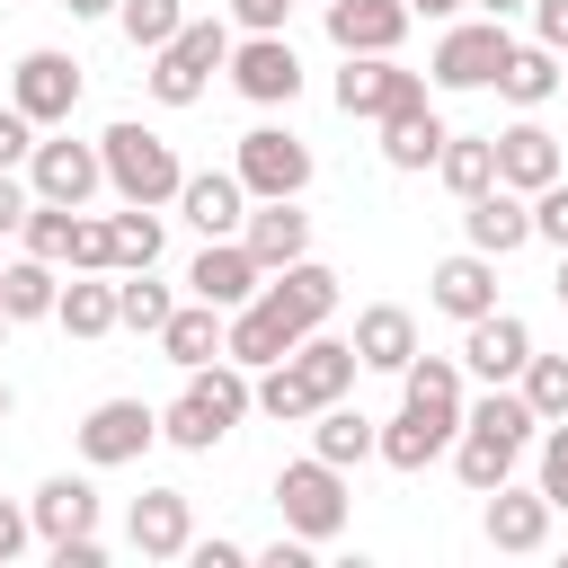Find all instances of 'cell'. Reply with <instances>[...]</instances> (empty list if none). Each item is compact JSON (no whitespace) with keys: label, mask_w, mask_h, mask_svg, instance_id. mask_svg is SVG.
Listing matches in <instances>:
<instances>
[{"label":"cell","mask_w":568,"mask_h":568,"mask_svg":"<svg viewBox=\"0 0 568 568\" xmlns=\"http://www.w3.org/2000/svg\"><path fill=\"white\" fill-rule=\"evenodd\" d=\"M240 417H248V364L213 355V364H195V373H186V390L160 408V435H169L178 453H213Z\"/></svg>","instance_id":"obj_1"},{"label":"cell","mask_w":568,"mask_h":568,"mask_svg":"<svg viewBox=\"0 0 568 568\" xmlns=\"http://www.w3.org/2000/svg\"><path fill=\"white\" fill-rule=\"evenodd\" d=\"M98 160H106V186H115L124 204H178L186 160H178V142H169V133H151L142 115L106 124V133H98Z\"/></svg>","instance_id":"obj_2"},{"label":"cell","mask_w":568,"mask_h":568,"mask_svg":"<svg viewBox=\"0 0 568 568\" xmlns=\"http://www.w3.org/2000/svg\"><path fill=\"white\" fill-rule=\"evenodd\" d=\"M275 515H284V532H302L311 550L337 541V532H346V470L320 462V453L284 462V470H275Z\"/></svg>","instance_id":"obj_3"},{"label":"cell","mask_w":568,"mask_h":568,"mask_svg":"<svg viewBox=\"0 0 568 568\" xmlns=\"http://www.w3.org/2000/svg\"><path fill=\"white\" fill-rule=\"evenodd\" d=\"M222 62H231V27H222V18H186V27L151 53V98H160V106H195Z\"/></svg>","instance_id":"obj_4"},{"label":"cell","mask_w":568,"mask_h":568,"mask_svg":"<svg viewBox=\"0 0 568 568\" xmlns=\"http://www.w3.org/2000/svg\"><path fill=\"white\" fill-rule=\"evenodd\" d=\"M506 53H515L506 18H453V27L435 36V53H426V80H435V89H488Z\"/></svg>","instance_id":"obj_5"},{"label":"cell","mask_w":568,"mask_h":568,"mask_svg":"<svg viewBox=\"0 0 568 568\" xmlns=\"http://www.w3.org/2000/svg\"><path fill=\"white\" fill-rule=\"evenodd\" d=\"M231 178L248 186V204H266V195H302V186H311V142H302L293 124H248Z\"/></svg>","instance_id":"obj_6"},{"label":"cell","mask_w":568,"mask_h":568,"mask_svg":"<svg viewBox=\"0 0 568 568\" xmlns=\"http://www.w3.org/2000/svg\"><path fill=\"white\" fill-rule=\"evenodd\" d=\"M106 186V160H98V142H71V133H36V151H27V195L36 204H89Z\"/></svg>","instance_id":"obj_7"},{"label":"cell","mask_w":568,"mask_h":568,"mask_svg":"<svg viewBox=\"0 0 568 568\" xmlns=\"http://www.w3.org/2000/svg\"><path fill=\"white\" fill-rule=\"evenodd\" d=\"M9 106H18L36 133H44V124H71V106H80V62L53 53V44L18 53V62H9Z\"/></svg>","instance_id":"obj_8"},{"label":"cell","mask_w":568,"mask_h":568,"mask_svg":"<svg viewBox=\"0 0 568 568\" xmlns=\"http://www.w3.org/2000/svg\"><path fill=\"white\" fill-rule=\"evenodd\" d=\"M160 444V408L151 399H98L89 417H80V462L89 470H124V462H142Z\"/></svg>","instance_id":"obj_9"},{"label":"cell","mask_w":568,"mask_h":568,"mask_svg":"<svg viewBox=\"0 0 568 568\" xmlns=\"http://www.w3.org/2000/svg\"><path fill=\"white\" fill-rule=\"evenodd\" d=\"M408 98H426V71H408L399 53H346V71H337V115L382 124V115L408 106Z\"/></svg>","instance_id":"obj_10"},{"label":"cell","mask_w":568,"mask_h":568,"mask_svg":"<svg viewBox=\"0 0 568 568\" xmlns=\"http://www.w3.org/2000/svg\"><path fill=\"white\" fill-rule=\"evenodd\" d=\"M302 337H311V328H302L266 284H257L240 311H222V355H231V364H248V373H257V364H275V355H293Z\"/></svg>","instance_id":"obj_11"},{"label":"cell","mask_w":568,"mask_h":568,"mask_svg":"<svg viewBox=\"0 0 568 568\" xmlns=\"http://www.w3.org/2000/svg\"><path fill=\"white\" fill-rule=\"evenodd\" d=\"M222 71H231V89H240L248 106H293V98H302V53H293V36H240Z\"/></svg>","instance_id":"obj_12"},{"label":"cell","mask_w":568,"mask_h":568,"mask_svg":"<svg viewBox=\"0 0 568 568\" xmlns=\"http://www.w3.org/2000/svg\"><path fill=\"white\" fill-rule=\"evenodd\" d=\"M124 541H133L142 559H186V541H195V497H186V488H142L133 515H124Z\"/></svg>","instance_id":"obj_13"},{"label":"cell","mask_w":568,"mask_h":568,"mask_svg":"<svg viewBox=\"0 0 568 568\" xmlns=\"http://www.w3.org/2000/svg\"><path fill=\"white\" fill-rule=\"evenodd\" d=\"M550 515H559V506H550L541 488L497 479V488H488V506H479V532H488V550H515V559H524V550H541V541H550Z\"/></svg>","instance_id":"obj_14"},{"label":"cell","mask_w":568,"mask_h":568,"mask_svg":"<svg viewBox=\"0 0 568 568\" xmlns=\"http://www.w3.org/2000/svg\"><path fill=\"white\" fill-rule=\"evenodd\" d=\"M328 9V44L337 53H399L408 44V0H320Z\"/></svg>","instance_id":"obj_15"},{"label":"cell","mask_w":568,"mask_h":568,"mask_svg":"<svg viewBox=\"0 0 568 568\" xmlns=\"http://www.w3.org/2000/svg\"><path fill=\"white\" fill-rule=\"evenodd\" d=\"M462 240H470L479 257H515V248L532 240V195H515V186H479V195L462 204Z\"/></svg>","instance_id":"obj_16"},{"label":"cell","mask_w":568,"mask_h":568,"mask_svg":"<svg viewBox=\"0 0 568 568\" xmlns=\"http://www.w3.org/2000/svg\"><path fill=\"white\" fill-rule=\"evenodd\" d=\"M257 284H266V266L248 257V240H240V231H231V240H204V257L186 266V293H195V302H213V311H240Z\"/></svg>","instance_id":"obj_17"},{"label":"cell","mask_w":568,"mask_h":568,"mask_svg":"<svg viewBox=\"0 0 568 568\" xmlns=\"http://www.w3.org/2000/svg\"><path fill=\"white\" fill-rule=\"evenodd\" d=\"M524 355H532V328H524L515 311H479V320H462V373H479V382H515Z\"/></svg>","instance_id":"obj_18"},{"label":"cell","mask_w":568,"mask_h":568,"mask_svg":"<svg viewBox=\"0 0 568 568\" xmlns=\"http://www.w3.org/2000/svg\"><path fill=\"white\" fill-rule=\"evenodd\" d=\"M240 240H248V257H257L266 275L293 266V257H311V213H302V195H266V204H248Z\"/></svg>","instance_id":"obj_19"},{"label":"cell","mask_w":568,"mask_h":568,"mask_svg":"<svg viewBox=\"0 0 568 568\" xmlns=\"http://www.w3.org/2000/svg\"><path fill=\"white\" fill-rule=\"evenodd\" d=\"M178 213H186L204 240H231V231L248 222V186H240L231 169H186V178H178Z\"/></svg>","instance_id":"obj_20"},{"label":"cell","mask_w":568,"mask_h":568,"mask_svg":"<svg viewBox=\"0 0 568 568\" xmlns=\"http://www.w3.org/2000/svg\"><path fill=\"white\" fill-rule=\"evenodd\" d=\"M426 302H435L444 320H479V311H497V257H479V248H453V257L426 275Z\"/></svg>","instance_id":"obj_21"},{"label":"cell","mask_w":568,"mask_h":568,"mask_svg":"<svg viewBox=\"0 0 568 568\" xmlns=\"http://www.w3.org/2000/svg\"><path fill=\"white\" fill-rule=\"evenodd\" d=\"M453 435H462L453 417H426V408H408V399H399V417H382V426H373V453H382L390 470H426V462H444V453H453Z\"/></svg>","instance_id":"obj_22"},{"label":"cell","mask_w":568,"mask_h":568,"mask_svg":"<svg viewBox=\"0 0 568 568\" xmlns=\"http://www.w3.org/2000/svg\"><path fill=\"white\" fill-rule=\"evenodd\" d=\"M568 160H559V133H541L532 115H515L506 133H497V186H515V195H532V186H550Z\"/></svg>","instance_id":"obj_23"},{"label":"cell","mask_w":568,"mask_h":568,"mask_svg":"<svg viewBox=\"0 0 568 568\" xmlns=\"http://www.w3.org/2000/svg\"><path fill=\"white\" fill-rule=\"evenodd\" d=\"M27 524H36V541H80V532H98V488L71 479V470H53L27 497Z\"/></svg>","instance_id":"obj_24"},{"label":"cell","mask_w":568,"mask_h":568,"mask_svg":"<svg viewBox=\"0 0 568 568\" xmlns=\"http://www.w3.org/2000/svg\"><path fill=\"white\" fill-rule=\"evenodd\" d=\"M444 133H453V124H444L426 98H408V106H390V115H382V160H390L399 178H417V169H435Z\"/></svg>","instance_id":"obj_25"},{"label":"cell","mask_w":568,"mask_h":568,"mask_svg":"<svg viewBox=\"0 0 568 568\" xmlns=\"http://www.w3.org/2000/svg\"><path fill=\"white\" fill-rule=\"evenodd\" d=\"M346 346H355V364H364V373H399V364L417 355V320H408L399 302H364Z\"/></svg>","instance_id":"obj_26"},{"label":"cell","mask_w":568,"mask_h":568,"mask_svg":"<svg viewBox=\"0 0 568 568\" xmlns=\"http://www.w3.org/2000/svg\"><path fill=\"white\" fill-rule=\"evenodd\" d=\"M515 462H524V435H506V426H470V417H462V435H453V470H462L470 497H488L497 479H515Z\"/></svg>","instance_id":"obj_27"},{"label":"cell","mask_w":568,"mask_h":568,"mask_svg":"<svg viewBox=\"0 0 568 568\" xmlns=\"http://www.w3.org/2000/svg\"><path fill=\"white\" fill-rule=\"evenodd\" d=\"M266 293L302 320V328H328L337 320V266H320V257H293V266H275L266 275Z\"/></svg>","instance_id":"obj_28"},{"label":"cell","mask_w":568,"mask_h":568,"mask_svg":"<svg viewBox=\"0 0 568 568\" xmlns=\"http://www.w3.org/2000/svg\"><path fill=\"white\" fill-rule=\"evenodd\" d=\"M284 364L311 382V399H320V408H328V399H346V390H355V373H364V364H355V346H346V337H328V328H311Z\"/></svg>","instance_id":"obj_29"},{"label":"cell","mask_w":568,"mask_h":568,"mask_svg":"<svg viewBox=\"0 0 568 568\" xmlns=\"http://www.w3.org/2000/svg\"><path fill=\"white\" fill-rule=\"evenodd\" d=\"M399 399L462 426V355H426V346H417V355L399 364Z\"/></svg>","instance_id":"obj_30"},{"label":"cell","mask_w":568,"mask_h":568,"mask_svg":"<svg viewBox=\"0 0 568 568\" xmlns=\"http://www.w3.org/2000/svg\"><path fill=\"white\" fill-rule=\"evenodd\" d=\"M488 89H497L506 106H524V115H532V106H550V98H559V53H550V44H515V53L497 62V80H488Z\"/></svg>","instance_id":"obj_31"},{"label":"cell","mask_w":568,"mask_h":568,"mask_svg":"<svg viewBox=\"0 0 568 568\" xmlns=\"http://www.w3.org/2000/svg\"><path fill=\"white\" fill-rule=\"evenodd\" d=\"M160 355H169L178 373L213 364V355H222V311H213V302H178V311L160 320Z\"/></svg>","instance_id":"obj_32"},{"label":"cell","mask_w":568,"mask_h":568,"mask_svg":"<svg viewBox=\"0 0 568 568\" xmlns=\"http://www.w3.org/2000/svg\"><path fill=\"white\" fill-rule=\"evenodd\" d=\"M311 453H320V462H337V470L373 462V417H364L355 399H328V408H311Z\"/></svg>","instance_id":"obj_33"},{"label":"cell","mask_w":568,"mask_h":568,"mask_svg":"<svg viewBox=\"0 0 568 568\" xmlns=\"http://www.w3.org/2000/svg\"><path fill=\"white\" fill-rule=\"evenodd\" d=\"M53 302H62V266H44V257H0V311H9V328H18V320H53Z\"/></svg>","instance_id":"obj_34"},{"label":"cell","mask_w":568,"mask_h":568,"mask_svg":"<svg viewBox=\"0 0 568 568\" xmlns=\"http://www.w3.org/2000/svg\"><path fill=\"white\" fill-rule=\"evenodd\" d=\"M53 320H62L71 337H106V328H115V275H106V266H98V275H89V266H71V284H62V302H53Z\"/></svg>","instance_id":"obj_35"},{"label":"cell","mask_w":568,"mask_h":568,"mask_svg":"<svg viewBox=\"0 0 568 568\" xmlns=\"http://www.w3.org/2000/svg\"><path fill=\"white\" fill-rule=\"evenodd\" d=\"M435 178L470 204L479 186H497V133H444V151H435Z\"/></svg>","instance_id":"obj_36"},{"label":"cell","mask_w":568,"mask_h":568,"mask_svg":"<svg viewBox=\"0 0 568 568\" xmlns=\"http://www.w3.org/2000/svg\"><path fill=\"white\" fill-rule=\"evenodd\" d=\"M160 204H124V213H106V266L124 275V266H160Z\"/></svg>","instance_id":"obj_37"},{"label":"cell","mask_w":568,"mask_h":568,"mask_svg":"<svg viewBox=\"0 0 568 568\" xmlns=\"http://www.w3.org/2000/svg\"><path fill=\"white\" fill-rule=\"evenodd\" d=\"M248 408H266L275 426H302V417H311L320 399H311V382H302V373H293V364L275 355V364H257V382H248Z\"/></svg>","instance_id":"obj_38"},{"label":"cell","mask_w":568,"mask_h":568,"mask_svg":"<svg viewBox=\"0 0 568 568\" xmlns=\"http://www.w3.org/2000/svg\"><path fill=\"white\" fill-rule=\"evenodd\" d=\"M178 302H169V284H151V266H124L115 275V328H142V337H160V320H169Z\"/></svg>","instance_id":"obj_39"},{"label":"cell","mask_w":568,"mask_h":568,"mask_svg":"<svg viewBox=\"0 0 568 568\" xmlns=\"http://www.w3.org/2000/svg\"><path fill=\"white\" fill-rule=\"evenodd\" d=\"M71 231H80V204H27V222H18L27 257H44V266H71Z\"/></svg>","instance_id":"obj_40"},{"label":"cell","mask_w":568,"mask_h":568,"mask_svg":"<svg viewBox=\"0 0 568 568\" xmlns=\"http://www.w3.org/2000/svg\"><path fill=\"white\" fill-rule=\"evenodd\" d=\"M515 390H524V408H532L541 426H559V417H568V355H524Z\"/></svg>","instance_id":"obj_41"},{"label":"cell","mask_w":568,"mask_h":568,"mask_svg":"<svg viewBox=\"0 0 568 568\" xmlns=\"http://www.w3.org/2000/svg\"><path fill=\"white\" fill-rule=\"evenodd\" d=\"M115 27H124L133 53H160V44L186 27V9H178V0H115Z\"/></svg>","instance_id":"obj_42"},{"label":"cell","mask_w":568,"mask_h":568,"mask_svg":"<svg viewBox=\"0 0 568 568\" xmlns=\"http://www.w3.org/2000/svg\"><path fill=\"white\" fill-rule=\"evenodd\" d=\"M532 240H550V248H568V169H559L550 186H532Z\"/></svg>","instance_id":"obj_43"},{"label":"cell","mask_w":568,"mask_h":568,"mask_svg":"<svg viewBox=\"0 0 568 568\" xmlns=\"http://www.w3.org/2000/svg\"><path fill=\"white\" fill-rule=\"evenodd\" d=\"M532 488L568 515V417H559V426H541V479H532Z\"/></svg>","instance_id":"obj_44"},{"label":"cell","mask_w":568,"mask_h":568,"mask_svg":"<svg viewBox=\"0 0 568 568\" xmlns=\"http://www.w3.org/2000/svg\"><path fill=\"white\" fill-rule=\"evenodd\" d=\"M27 151H36V124L0 98V169H27Z\"/></svg>","instance_id":"obj_45"},{"label":"cell","mask_w":568,"mask_h":568,"mask_svg":"<svg viewBox=\"0 0 568 568\" xmlns=\"http://www.w3.org/2000/svg\"><path fill=\"white\" fill-rule=\"evenodd\" d=\"M71 266H89V275L106 266V213H98V222L80 213V231H71ZM106 275H115V266H106Z\"/></svg>","instance_id":"obj_46"},{"label":"cell","mask_w":568,"mask_h":568,"mask_svg":"<svg viewBox=\"0 0 568 568\" xmlns=\"http://www.w3.org/2000/svg\"><path fill=\"white\" fill-rule=\"evenodd\" d=\"M186 568H248V541H222V532L204 541V532H195V541H186Z\"/></svg>","instance_id":"obj_47"},{"label":"cell","mask_w":568,"mask_h":568,"mask_svg":"<svg viewBox=\"0 0 568 568\" xmlns=\"http://www.w3.org/2000/svg\"><path fill=\"white\" fill-rule=\"evenodd\" d=\"M231 18H240L248 36H284V18H293V0H231Z\"/></svg>","instance_id":"obj_48"},{"label":"cell","mask_w":568,"mask_h":568,"mask_svg":"<svg viewBox=\"0 0 568 568\" xmlns=\"http://www.w3.org/2000/svg\"><path fill=\"white\" fill-rule=\"evenodd\" d=\"M524 18H532V44H550V53H568V0H532Z\"/></svg>","instance_id":"obj_49"},{"label":"cell","mask_w":568,"mask_h":568,"mask_svg":"<svg viewBox=\"0 0 568 568\" xmlns=\"http://www.w3.org/2000/svg\"><path fill=\"white\" fill-rule=\"evenodd\" d=\"M27 204H36V195H27V178H18V169H0V240L27 222Z\"/></svg>","instance_id":"obj_50"},{"label":"cell","mask_w":568,"mask_h":568,"mask_svg":"<svg viewBox=\"0 0 568 568\" xmlns=\"http://www.w3.org/2000/svg\"><path fill=\"white\" fill-rule=\"evenodd\" d=\"M27 541H36V524H27V506H9V497H0V568H9V559H18Z\"/></svg>","instance_id":"obj_51"},{"label":"cell","mask_w":568,"mask_h":568,"mask_svg":"<svg viewBox=\"0 0 568 568\" xmlns=\"http://www.w3.org/2000/svg\"><path fill=\"white\" fill-rule=\"evenodd\" d=\"M248 559H266V568H311V541H302V532H275V541L248 550Z\"/></svg>","instance_id":"obj_52"},{"label":"cell","mask_w":568,"mask_h":568,"mask_svg":"<svg viewBox=\"0 0 568 568\" xmlns=\"http://www.w3.org/2000/svg\"><path fill=\"white\" fill-rule=\"evenodd\" d=\"M106 550H98V532H80V541H53V568H98Z\"/></svg>","instance_id":"obj_53"},{"label":"cell","mask_w":568,"mask_h":568,"mask_svg":"<svg viewBox=\"0 0 568 568\" xmlns=\"http://www.w3.org/2000/svg\"><path fill=\"white\" fill-rule=\"evenodd\" d=\"M470 0H408V18H462Z\"/></svg>","instance_id":"obj_54"},{"label":"cell","mask_w":568,"mask_h":568,"mask_svg":"<svg viewBox=\"0 0 568 568\" xmlns=\"http://www.w3.org/2000/svg\"><path fill=\"white\" fill-rule=\"evenodd\" d=\"M470 9H479V18H524L532 0H470Z\"/></svg>","instance_id":"obj_55"},{"label":"cell","mask_w":568,"mask_h":568,"mask_svg":"<svg viewBox=\"0 0 568 568\" xmlns=\"http://www.w3.org/2000/svg\"><path fill=\"white\" fill-rule=\"evenodd\" d=\"M71 18H115V0H62Z\"/></svg>","instance_id":"obj_56"},{"label":"cell","mask_w":568,"mask_h":568,"mask_svg":"<svg viewBox=\"0 0 568 568\" xmlns=\"http://www.w3.org/2000/svg\"><path fill=\"white\" fill-rule=\"evenodd\" d=\"M550 293H559V302H568V248H559V284H550Z\"/></svg>","instance_id":"obj_57"},{"label":"cell","mask_w":568,"mask_h":568,"mask_svg":"<svg viewBox=\"0 0 568 568\" xmlns=\"http://www.w3.org/2000/svg\"><path fill=\"white\" fill-rule=\"evenodd\" d=\"M9 408H18V390H9V382H0V417H9Z\"/></svg>","instance_id":"obj_58"},{"label":"cell","mask_w":568,"mask_h":568,"mask_svg":"<svg viewBox=\"0 0 568 568\" xmlns=\"http://www.w3.org/2000/svg\"><path fill=\"white\" fill-rule=\"evenodd\" d=\"M0 337H9V311H0Z\"/></svg>","instance_id":"obj_59"},{"label":"cell","mask_w":568,"mask_h":568,"mask_svg":"<svg viewBox=\"0 0 568 568\" xmlns=\"http://www.w3.org/2000/svg\"><path fill=\"white\" fill-rule=\"evenodd\" d=\"M559 160H568V142H559Z\"/></svg>","instance_id":"obj_60"},{"label":"cell","mask_w":568,"mask_h":568,"mask_svg":"<svg viewBox=\"0 0 568 568\" xmlns=\"http://www.w3.org/2000/svg\"><path fill=\"white\" fill-rule=\"evenodd\" d=\"M559 89H568V71H559Z\"/></svg>","instance_id":"obj_61"},{"label":"cell","mask_w":568,"mask_h":568,"mask_svg":"<svg viewBox=\"0 0 568 568\" xmlns=\"http://www.w3.org/2000/svg\"><path fill=\"white\" fill-rule=\"evenodd\" d=\"M0 80H9V71H0Z\"/></svg>","instance_id":"obj_62"}]
</instances>
